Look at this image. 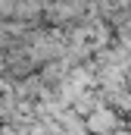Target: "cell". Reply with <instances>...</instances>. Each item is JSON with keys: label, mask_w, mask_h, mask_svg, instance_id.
Returning a JSON list of instances; mask_svg holds the SVG:
<instances>
[{"label": "cell", "mask_w": 131, "mask_h": 135, "mask_svg": "<svg viewBox=\"0 0 131 135\" xmlns=\"http://www.w3.org/2000/svg\"><path fill=\"white\" fill-rule=\"evenodd\" d=\"M41 6V0H25V3H19V13H34Z\"/></svg>", "instance_id": "obj_1"}]
</instances>
